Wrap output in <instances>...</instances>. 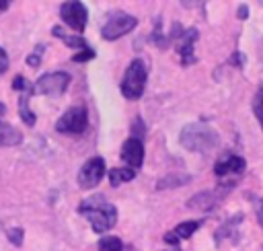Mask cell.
<instances>
[{"instance_id": "obj_1", "label": "cell", "mask_w": 263, "mask_h": 251, "mask_svg": "<svg viewBox=\"0 0 263 251\" xmlns=\"http://www.w3.org/2000/svg\"><path fill=\"white\" fill-rule=\"evenodd\" d=\"M78 214L90 222L95 232H105V230L113 228L117 222V208L111 202H107L101 193L86 198L78 206Z\"/></svg>"}, {"instance_id": "obj_2", "label": "cell", "mask_w": 263, "mask_h": 251, "mask_svg": "<svg viewBox=\"0 0 263 251\" xmlns=\"http://www.w3.org/2000/svg\"><path fill=\"white\" fill-rule=\"evenodd\" d=\"M179 140H181V146L191 152H210L212 148L218 146V132L205 123L195 121L183 128Z\"/></svg>"}, {"instance_id": "obj_3", "label": "cell", "mask_w": 263, "mask_h": 251, "mask_svg": "<svg viewBox=\"0 0 263 251\" xmlns=\"http://www.w3.org/2000/svg\"><path fill=\"white\" fill-rule=\"evenodd\" d=\"M146 78H148V72H146V66L142 60H134L125 74H123V80H121V93L125 99L129 101H136L142 97L144 93V86H146Z\"/></svg>"}, {"instance_id": "obj_4", "label": "cell", "mask_w": 263, "mask_h": 251, "mask_svg": "<svg viewBox=\"0 0 263 251\" xmlns=\"http://www.w3.org/2000/svg\"><path fill=\"white\" fill-rule=\"evenodd\" d=\"M138 25V19L134 14H127V12H111L109 19L105 21V25L101 27V37L107 39V41H115L123 35H127L129 31H134Z\"/></svg>"}, {"instance_id": "obj_5", "label": "cell", "mask_w": 263, "mask_h": 251, "mask_svg": "<svg viewBox=\"0 0 263 251\" xmlns=\"http://www.w3.org/2000/svg\"><path fill=\"white\" fill-rule=\"evenodd\" d=\"M173 41H177V51L181 56V64L183 66H191L195 64V53H193V45L197 41V29H181L179 23L173 25L171 29V35H168Z\"/></svg>"}, {"instance_id": "obj_6", "label": "cell", "mask_w": 263, "mask_h": 251, "mask_svg": "<svg viewBox=\"0 0 263 251\" xmlns=\"http://www.w3.org/2000/svg\"><path fill=\"white\" fill-rule=\"evenodd\" d=\"M88 128V113L84 107H72L68 109L58 121H55V130L60 134H70V136H80L84 134V130Z\"/></svg>"}, {"instance_id": "obj_7", "label": "cell", "mask_w": 263, "mask_h": 251, "mask_svg": "<svg viewBox=\"0 0 263 251\" xmlns=\"http://www.w3.org/2000/svg\"><path fill=\"white\" fill-rule=\"evenodd\" d=\"M68 84H70L68 72H47L35 80L33 88H35V93H41L47 97H60L66 93Z\"/></svg>"}, {"instance_id": "obj_8", "label": "cell", "mask_w": 263, "mask_h": 251, "mask_svg": "<svg viewBox=\"0 0 263 251\" xmlns=\"http://www.w3.org/2000/svg\"><path fill=\"white\" fill-rule=\"evenodd\" d=\"M60 16L62 21L78 35L80 31H84L86 27V19H88V12H86V6L78 0H70V2H62L60 6Z\"/></svg>"}, {"instance_id": "obj_9", "label": "cell", "mask_w": 263, "mask_h": 251, "mask_svg": "<svg viewBox=\"0 0 263 251\" xmlns=\"http://www.w3.org/2000/svg\"><path fill=\"white\" fill-rule=\"evenodd\" d=\"M105 173H107V167H105V160L101 156L88 158L82 165V169L78 171V185L82 189H92V187H97L101 183Z\"/></svg>"}, {"instance_id": "obj_10", "label": "cell", "mask_w": 263, "mask_h": 251, "mask_svg": "<svg viewBox=\"0 0 263 251\" xmlns=\"http://www.w3.org/2000/svg\"><path fill=\"white\" fill-rule=\"evenodd\" d=\"M12 88L18 91V113H21V119H23L27 126H35V113H33L31 107H29V99H31V95L35 93L33 84H31L27 78H23V76H14Z\"/></svg>"}, {"instance_id": "obj_11", "label": "cell", "mask_w": 263, "mask_h": 251, "mask_svg": "<svg viewBox=\"0 0 263 251\" xmlns=\"http://www.w3.org/2000/svg\"><path fill=\"white\" fill-rule=\"evenodd\" d=\"M121 160L129 167V169H140L144 163V144L138 138H127L121 146Z\"/></svg>"}, {"instance_id": "obj_12", "label": "cell", "mask_w": 263, "mask_h": 251, "mask_svg": "<svg viewBox=\"0 0 263 251\" xmlns=\"http://www.w3.org/2000/svg\"><path fill=\"white\" fill-rule=\"evenodd\" d=\"M247 163L242 156L238 154H226L222 158H218V163L214 165V175L220 179H226L228 175H240L245 171Z\"/></svg>"}, {"instance_id": "obj_13", "label": "cell", "mask_w": 263, "mask_h": 251, "mask_svg": "<svg viewBox=\"0 0 263 251\" xmlns=\"http://www.w3.org/2000/svg\"><path fill=\"white\" fill-rule=\"evenodd\" d=\"M216 202H218V195H216L214 191H199V193H195L191 200H187L185 206H187V208H193V210H201V212H205V210L214 208Z\"/></svg>"}, {"instance_id": "obj_14", "label": "cell", "mask_w": 263, "mask_h": 251, "mask_svg": "<svg viewBox=\"0 0 263 251\" xmlns=\"http://www.w3.org/2000/svg\"><path fill=\"white\" fill-rule=\"evenodd\" d=\"M51 35L58 37V39H62V41H64L68 47H72V49H86V47H88V43H86L80 35H76V33L68 35L62 27H53V29H51Z\"/></svg>"}, {"instance_id": "obj_15", "label": "cell", "mask_w": 263, "mask_h": 251, "mask_svg": "<svg viewBox=\"0 0 263 251\" xmlns=\"http://www.w3.org/2000/svg\"><path fill=\"white\" fill-rule=\"evenodd\" d=\"M21 140H23V134L16 128L8 123H0V146H16L21 144Z\"/></svg>"}, {"instance_id": "obj_16", "label": "cell", "mask_w": 263, "mask_h": 251, "mask_svg": "<svg viewBox=\"0 0 263 251\" xmlns=\"http://www.w3.org/2000/svg\"><path fill=\"white\" fill-rule=\"evenodd\" d=\"M134 177H136V171L129 169V167H115V169L109 171V183H111L113 187H117V185H121V183H127V181H132Z\"/></svg>"}, {"instance_id": "obj_17", "label": "cell", "mask_w": 263, "mask_h": 251, "mask_svg": "<svg viewBox=\"0 0 263 251\" xmlns=\"http://www.w3.org/2000/svg\"><path fill=\"white\" fill-rule=\"evenodd\" d=\"M189 181H191V175H185V173H175V175H166V177H162V179L156 183V189L181 187V185H187Z\"/></svg>"}, {"instance_id": "obj_18", "label": "cell", "mask_w": 263, "mask_h": 251, "mask_svg": "<svg viewBox=\"0 0 263 251\" xmlns=\"http://www.w3.org/2000/svg\"><path fill=\"white\" fill-rule=\"evenodd\" d=\"M201 226V220H187V222H181V224H177V228L173 230L179 239H189L197 228Z\"/></svg>"}, {"instance_id": "obj_19", "label": "cell", "mask_w": 263, "mask_h": 251, "mask_svg": "<svg viewBox=\"0 0 263 251\" xmlns=\"http://www.w3.org/2000/svg\"><path fill=\"white\" fill-rule=\"evenodd\" d=\"M97 245H99V251H123V243L117 237H103Z\"/></svg>"}, {"instance_id": "obj_20", "label": "cell", "mask_w": 263, "mask_h": 251, "mask_svg": "<svg viewBox=\"0 0 263 251\" xmlns=\"http://www.w3.org/2000/svg\"><path fill=\"white\" fill-rule=\"evenodd\" d=\"M253 113H255L257 121H259L261 128H263V86L257 91V95H255V99H253Z\"/></svg>"}, {"instance_id": "obj_21", "label": "cell", "mask_w": 263, "mask_h": 251, "mask_svg": "<svg viewBox=\"0 0 263 251\" xmlns=\"http://www.w3.org/2000/svg\"><path fill=\"white\" fill-rule=\"evenodd\" d=\"M43 51H45V45H37L35 53H31V56L27 58V64H29L31 68H37V66L41 64V56H43Z\"/></svg>"}, {"instance_id": "obj_22", "label": "cell", "mask_w": 263, "mask_h": 251, "mask_svg": "<svg viewBox=\"0 0 263 251\" xmlns=\"http://www.w3.org/2000/svg\"><path fill=\"white\" fill-rule=\"evenodd\" d=\"M6 237H8V241L12 243V245H21L23 243V228H18V226H14V228H8L6 230Z\"/></svg>"}, {"instance_id": "obj_23", "label": "cell", "mask_w": 263, "mask_h": 251, "mask_svg": "<svg viewBox=\"0 0 263 251\" xmlns=\"http://www.w3.org/2000/svg\"><path fill=\"white\" fill-rule=\"evenodd\" d=\"M144 121L138 117V119H134V123H132V136L129 138H138V140H142L144 138Z\"/></svg>"}, {"instance_id": "obj_24", "label": "cell", "mask_w": 263, "mask_h": 251, "mask_svg": "<svg viewBox=\"0 0 263 251\" xmlns=\"http://www.w3.org/2000/svg\"><path fill=\"white\" fill-rule=\"evenodd\" d=\"M92 58H95V49L86 47V49H80L78 53H74V56H72V62H88V60H92Z\"/></svg>"}, {"instance_id": "obj_25", "label": "cell", "mask_w": 263, "mask_h": 251, "mask_svg": "<svg viewBox=\"0 0 263 251\" xmlns=\"http://www.w3.org/2000/svg\"><path fill=\"white\" fill-rule=\"evenodd\" d=\"M8 70V53L0 47V74H4Z\"/></svg>"}, {"instance_id": "obj_26", "label": "cell", "mask_w": 263, "mask_h": 251, "mask_svg": "<svg viewBox=\"0 0 263 251\" xmlns=\"http://www.w3.org/2000/svg\"><path fill=\"white\" fill-rule=\"evenodd\" d=\"M236 16H238L240 21H245V19L249 16V6H247V4H240L238 10H236Z\"/></svg>"}, {"instance_id": "obj_27", "label": "cell", "mask_w": 263, "mask_h": 251, "mask_svg": "<svg viewBox=\"0 0 263 251\" xmlns=\"http://www.w3.org/2000/svg\"><path fill=\"white\" fill-rule=\"evenodd\" d=\"M164 241H166V243H168V245H173V247H175V245H179V237H177V235H175V232H173V230H171V232H166V235H164Z\"/></svg>"}, {"instance_id": "obj_28", "label": "cell", "mask_w": 263, "mask_h": 251, "mask_svg": "<svg viewBox=\"0 0 263 251\" xmlns=\"http://www.w3.org/2000/svg\"><path fill=\"white\" fill-rule=\"evenodd\" d=\"M257 220H259V224H261V228H263V202H259V208H257Z\"/></svg>"}, {"instance_id": "obj_29", "label": "cell", "mask_w": 263, "mask_h": 251, "mask_svg": "<svg viewBox=\"0 0 263 251\" xmlns=\"http://www.w3.org/2000/svg\"><path fill=\"white\" fill-rule=\"evenodd\" d=\"M6 8H8V2H0V12L6 10Z\"/></svg>"}, {"instance_id": "obj_30", "label": "cell", "mask_w": 263, "mask_h": 251, "mask_svg": "<svg viewBox=\"0 0 263 251\" xmlns=\"http://www.w3.org/2000/svg\"><path fill=\"white\" fill-rule=\"evenodd\" d=\"M4 113H6V107L0 103V119H2V115H4Z\"/></svg>"}, {"instance_id": "obj_31", "label": "cell", "mask_w": 263, "mask_h": 251, "mask_svg": "<svg viewBox=\"0 0 263 251\" xmlns=\"http://www.w3.org/2000/svg\"><path fill=\"white\" fill-rule=\"evenodd\" d=\"M173 251H177V249H173Z\"/></svg>"}]
</instances>
